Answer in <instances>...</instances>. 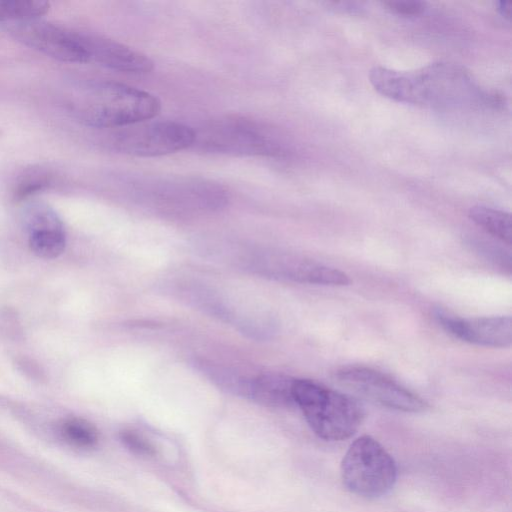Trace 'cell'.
Masks as SVG:
<instances>
[{"label":"cell","instance_id":"19","mask_svg":"<svg viewBox=\"0 0 512 512\" xmlns=\"http://www.w3.org/2000/svg\"><path fill=\"white\" fill-rule=\"evenodd\" d=\"M472 249L482 255L485 259L492 261L496 265L508 270L511 269L510 254L503 248L485 240H471L469 242Z\"/></svg>","mask_w":512,"mask_h":512},{"label":"cell","instance_id":"5","mask_svg":"<svg viewBox=\"0 0 512 512\" xmlns=\"http://www.w3.org/2000/svg\"><path fill=\"white\" fill-rule=\"evenodd\" d=\"M341 478L351 493L364 498H378L394 487L397 466L376 439L362 435L353 441L342 459Z\"/></svg>","mask_w":512,"mask_h":512},{"label":"cell","instance_id":"6","mask_svg":"<svg viewBox=\"0 0 512 512\" xmlns=\"http://www.w3.org/2000/svg\"><path fill=\"white\" fill-rule=\"evenodd\" d=\"M194 129L175 121L139 122L118 128L111 134L110 145L121 153L154 157L189 148Z\"/></svg>","mask_w":512,"mask_h":512},{"label":"cell","instance_id":"17","mask_svg":"<svg viewBox=\"0 0 512 512\" xmlns=\"http://www.w3.org/2000/svg\"><path fill=\"white\" fill-rule=\"evenodd\" d=\"M61 438L76 448H92L98 441L96 428L87 420L71 417L63 420L59 425Z\"/></svg>","mask_w":512,"mask_h":512},{"label":"cell","instance_id":"22","mask_svg":"<svg viewBox=\"0 0 512 512\" xmlns=\"http://www.w3.org/2000/svg\"><path fill=\"white\" fill-rule=\"evenodd\" d=\"M496 9L506 19L511 17V3L509 1H498L496 2Z\"/></svg>","mask_w":512,"mask_h":512},{"label":"cell","instance_id":"9","mask_svg":"<svg viewBox=\"0 0 512 512\" xmlns=\"http://www.w3.org/2000/svg\"><path fill=\"white\" fill-rule=\"evenodd\" d=\"M336 379L352 392L390 409L419 413L429 407L423 398L371 368L345 367L336 372Z\"/></svg>","mask_w":512,"mask_h":512},{"label":"cell","instance_id":"15","mask_svg":"<svg viewBox=\"0 0 512 512\" xmlns=\"http://www.w3.org/2000/svg\"><path fill=\"white\" fill-rule=\"evenodd\" d=\"M468 216L492 236L511 244V216L508 212L478 205L469 209Z\"/></svg>","mask_w":512,"mask_h":512},{"label":"cell","instance_id":"11","mask_svg":"<svg viewBox=\"0 0 512 512\" xmlns=\"http://www.w3.org/2000/svg\"><path fill=\"white\" fill-rule=\"evenodd\" d=\"M435 317L446 332L464 342L494 348L511 345L512 321L510 316L461 318L437 311Z\"/></svg>","mask_w":512,"mask_h":512},{"label":"cell","instance_id":"3","mask_svg":"<svg viewBox=\"0 0 512 512\" xmlns=\"http://www.w3.org/2000/svg\"><path fill=\"white\" fill-rule=\"evenodd\" d=\"M193 147L227 155L287 157L291 143L280 130L241 116H224L194 129Z\"/></svg>","mask_w":512,"mask_h":512},{"label":"cell","instance_id":"12","mask_svg":"<svg viewBox=\"0 0 512 512\" xmlns=\"http://www.w3.org/2000/svg\"><path fill=\"white\" fill-rule=\"evenodd\" d=\"M25 226L29 246L38 257L53 259L63 253L66 245L63 223L48 205L31 204L25 212Z\"/></svg>","mask_w":512,"mask_h":512},{"label":"cell","instance_id":"18","mask_svg":"<svg viewBox=\"0 0 512 512\" xmlns=\"http://www.w3.org/2000/svg\"><path fill=\"white\" fill-rule=\"evenodd\" d=\"M50 182V176L41 169H31L22 175L15 189V197L25 199L44 189Z\"/></svg>","mask_w":512,"mask_h":512},{"label":"cell","instance_id":"21","mask_svg":"<svg viewBox=\"0 0 512 512\" xmlns=\"http://www.w3.org/2000/svg\"><path fill=\"white\" fill-rule=\"evenodd\" d=\"M384 5L391 12L404 15H419L425 10V3L417 0H392L384 2Z\"/></svg>","mask_w":512,"mask_h":512},{"label":"cell","instance_id":"10","mask_svg":"<svg viewBox=\"0 0 512 512\" xmlns=\"http://www.w3.org/2000/svg\"><path fill=\"white\" fill-rule=\"evenodd\" d=\"M6 24L16 39L50 57L64 62H89L80 33L40 18Z\"/></svg>","mask_w":512,"mask_h":512},{"label":"cell","instance_id":"20","mask_svg":"<svg viewBox=\"0 0 512 512\" xmlns=\"http://www.w3.org/2000/svg\"><path fill=\"white\" fill-rule=\"evenodd\" d=\"M120 438L124 445L134 453L140 455L155 454V448L153 445L147 439L134 431L124 430L120 433Z\"/></svg>","mask_w":512,"mask_h":512},{"label":"cell","instance_id":"16","mask_svg":"<svg viewBox=\"0 0 512 512\" xmlns=\"http://www.w3.org/2000/svg\"><path fill=\"white\" fill-rule=\"evenodd\" d=\"M50 3L42 0H0V22L13 23L38 19L49 11Z\"/></svg>","mask_w":512,"mask_h":512},{"label":"cell","instance_id":"8","mask_svg":"<svg viewBox=\"0 0 512 512\" xmlns=\"http://www.w3.org/2000/svg\"><path fill=\"white\" fill-rule=\"evenodd\" d=\"M245 261L256 272L282 280L325 286H346L351 282L341 270L289 252H257Z\"/></svg>","mask_w":512,"mask_h":512},{"label":"cell","instance_id":"13","mask_svg":"<svg viewBox=\"0 0 512 512\" xmlns=\"http://www.w3.org/2000/svg\"><path fill=\"white\" fill-rule=\"evenodd\" d=\"M89 61L106 68L129 74H146L153 61L145 54L115 40L101 36L81 34Z\"/></svg>","mask_w":512,"mask_h":512},{"label":"cell","instance_id":"14","mask_svg":"<svg viewBox=\"0 0 512 512\" xmlns=\"http://www.w3.org/2000/svg\"><path fill=\"white\" fill-rule=\"evenodd\" d=\"M294 379L276 373H266L249 378L246 397L254 401L275 407L294 404L292 387Z\"/></svg>","mask_w":512,"mask_h":512},{"label":"cell","instance_id":"4","mask_svg":"<svg viewBox=\"0 0 512 512\" xmlns=\"http://www.w3.org/2000/svg\"><path fill=\"white\" fill-rule=\"evenodd\" d=\"M292 395L312 431L326 441L351 437L365 416L355 398L309 379H294Z\"/></svg>","mask_w":512,"mask_h":512},{"label":"cell","instance_id":"7","mask_svg":"<svg viewBox=\"0 0 512 512\" xmlns=\"http://www.w3.org/2000/svg\"><path fill=\"white\" fill-rule=\"evenodd\" d=\"M140 195L156 207L180 212L213 211L222 208L228 200L223 186L200 178L156 182L149 184Z\"/></svg>","mask_w":512,"mask_h":512},{"label":"cell","instance_id":"2","mask_svg":"<svg viewBox=\"0 0 512 512\" xmlns=\"http://www.w3.org/2000/svg\"><path fill=\"white\" fill-rule=\"evenodd\" d=\"M68 106L85 125L118 129L154 118L161 102L155 95L126 84L88 81L75 90Z\"/></svg>","mask_w":512,"mask_h":512},{"label":"cell","instance_id":"1","mask_svg":"<svg viewBox=\"0 0 512 512\" xmlns=\"http://www.w3.org/2000/svg\"><path fill=\"white\" fill-rule=\"evenodd\" d=\"M369 80L380 94L403 103L438 108L494 104L495 97L485 94L464 68L453 63H432L409 71L374 67Z\"/></svg>","mask_w":512,"mask_h":512}]
</instances>
